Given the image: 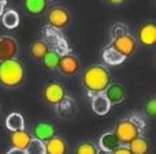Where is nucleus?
<instances>
[{
	"instance_id": "9d476101",
	"label": "nucleus",
	"mask_w": 156,
	"mask_h": 154,
	"mask_svg": "<svg viewBox=\"0 0 156 154\" xmlns=\"http://www.w3.org/2000/svg\"><path fill=\"white\" fill-rule=\"evenodd\" d=\"M58 70L66 77H74L80 73L81 70V62L78 59L77 55H74L73 52L71 54H67L65 57H62L59 63V68Z\"/></svg>"
},
{
	"instance_id": "39448f33",
	"label": "nucleus",
	"mask_w": 156,
	"mask_h": 154,
	"mask_svg": "<svg viewBox=\"0 0 156 154\" xmlns=\"http://www.w3.org/2000/svg\"><path fill=\"white\" fill-rule=\"evenodd\" d=\"M41 32H43V39L48 43L49 48H51L52 51L58 52L60 57H65V55L73 52L69 41L66 40L65 36L60 33V30H56V29H54V28H49L48 25H45V26L41 29Z\"/></svg>"
},
{
	"instance_id": "1a4fd4ad",
	"label": "nucleus",
	"mask_w": 156,
	"mask_h": 154,
	"mask_svg": "<svg viewBox=\"0 0 156 154\" xmlns=\"http://www.w3.org/2000/svg\"><path fill=\"white\" fill-rule=\"evenodd\" d=\"M19 52L18 41L11 36H0V62L16 59Z\"/></svg>"
},
{
	"instance_id": "f03ea898",
	"label": "nucleus",
	"mask_w": 156,
	"mask_h": 154,
	"mask_svg": "<svg viewBox=\"0 0 156 154\" xmlns=\"http://www.w3.org/2000/svg\"><path fill=\"white\" fill-rule=\"evenodd\" d=\"M112 83L111 73L104 65H90L85 69L82 76V84L90 99L94 95L104 94Z\"/></svg>"
},
{
	"instance_id": "6ab92c4d",
	"label": "nucleus",
	"mask_w": 156,
	"mask_h": 154,
	"mask_svg": "<svg viewBox=\"0 0 156 154\" xmlns=\"http://www.w3.org/2000/svg\"><path fill=\"white\" fill-rule=\"evenodd\" d=\"M23 8L30 15H43L48 8L47 0H26L23 3Z\"/></svg>"
},
{
	"instance_id": "7c9ffc66",
	"label": "nucleus",
	"mask_w": 156,
	"mask_h": 154,
	"mask_svg": "<svg viewBox=\"0 0 156 154\" xmlns=\"http://www.w3.org/2000/svg\"><path fill=\"white\" fill-rule=\"evenodd\" d=\"M108 4H111V6H121V4H123V0H108Z\"/></svg>"
},
{
	"instance_id": "6e6552de",
	"label": "nucleus",
	"mask_w": 156,
	"mask_h": 154,
	"mask_svg": "<svg viewBox=\"0 0 156 154\" xmlns=\"http://www.w3.org/2000/svg\"><path fill=\"white\" fill-rule=\"evenodd\" d=\"M137 40L144 47L156 46V22L144 21L137 28Z\"/></svg>"
},
{
	"instance_id": "7ed1b4c3",
	"label": "nucleus",
	"mask_w": 156,
	"mask_h": 154,
	"mask_svg": "<svg viewBox=\"0 0 156 154\" xmlns=\"http://www.w3.org/2000/svg\"><path fill=\"white\" fill-rule=\"evenodd\" d=\"M147 128V121L144 116L138 113H132L129 117L119 120L114 128V133L118 136L121 145L129 146L134 139L143 136Z\"/></svg>"
},
{
	"instance_id": "9b49d317",
	"label": "nucleus",
	"mask_w": 156,
	"mask_h": 154,
	"mask_svg": "<svg viewBox=\"0 0 156 154\" xmlns=\"http://www.w3.org/2000/svg\"><path fill=\"white\" fill-rule=\"evenodd\" d=\"M32 135L34 139H38V141L47 143L48 141L54 139L56 135V128L51 124V122H37V124L33 127L32 130Z\"/></svg>"
},
{
	"instance_id": "5701e85b",
	"label": "nucleus",
	"mask_w": 156,
	"mask_h": 154,
	"mask_svg": "<svg viewBox=\"0 0 156 154\" xmlns=\"http://www.w3.org/2000/svg\"><path fill=\"white\" fill-rule=\"evenodd\" d=\"M99 146L94 145L90 141H82L77 145L74 154H97L99 153Z\"/></svg>"
},
{
	"instance_id": "4468645a",
	"label": "nucleus",
	"mask_w": 156,
	"mask_h": 154,
	"mask_svg": "<svg viewBox=\"0 0 156 154\" xmlns=\"http://www.w3.org/2000/svg\"><path fill=\"white\" fill-rule=\"evenodd\" d=\"M90 106H92V110L97 116H105L111 110V103L108 100V98L105 96V94L94 95L90 99Z\"/></svg>"
},
{
	"instance_id": "20e7f679",
	"label": "nucleus",
	"mask_w": 156,
	"mask_h": 154,
	"mask_svg": "<svg viewBox=\"0 0 156 154\" xmlns=\"http://www.w3.org/2000/svg\"><path fill=\"white\" fill-rule=\"evenodd\" d=\"M25 81V68L19 59L0 62V85L7 89H15Z\"/></svg>"
},
{
	"instance_id": "b1692460",
	"label": "nucleus",
	"mask_w": 156,
	"mask_h": 154,
	"mask_svg": "<svg viewBox=\"0 0 156 154\" xmlns=\"http://www.w3.org/2000/svg\"><path fill=\"white\" fill-rule=\"evenodd\" d=\"M60 59H62V57H60L58 52H55V51H52L51 50V51L47 54V57L44 58L43 63H44V66H45L47 69H49V70H56V69L59 68Z\"/></svg>"
},
{
	"instance_id": "412c9836",
	"label": "nucleus",
	"mask_w": 156,
	"mask_h": 154,
	"mask_svg": "<svg viewBox=\"0 0 156 154\" xmlns=\"http://www.w3.org/2000/svg\"><path fill=\"white\" fill-rule=\"evenodd\" d=\"M2 21H3L4 28H7V29H15V28H18L21 18H19V14L15 10H7L4 13V15L2 17Z\"/></svg>"
},
{
	"instance_id": "bb28decb",
	"label": "nucleus",
	"mask_w": 156,
	"mask_h": 154,
	"mask_svg": "<svg viewBox=\"0 0 156 154\" xmlns=\"http://www.w3.org/2000/svg\"><path fill=\"white\" fill-rule=\"evenodd\" d=\"M144 111H145L147 116L156 117V96L151 98L149 100H147L145 106H144Z\"/></svg>"
},
{
	"instance_id": "f257e3e1",
	"label": "nucleus",
	"mask_w": 156,
	"mask_h": 154,
	"mask_svg": "<svg viewBox=\"0 0 156 154\" xmlns=\"http://www.w3.org/2000/svg\"><path fill=\"white\" fill-rule=\"evenodd\" d=\"M43 99L47 105L52 106L58 111L60 117L69 118L77 110V105L73 98H70L66 92V88L60 83L52 81L48 83L43 89Z\"/></svg>"
},
{
	"instance_id": "393cba45",
	"label": "nucleus",
	"mask_w": 156,
	"mask_h": 154,
	"mask_svg": "<svg viewBox=\"0 0 156 154\" xmlns=\"http://www.w3.org/2000/svg\"><path fill=\"white\" fill-rule=\"evenodd\" d=\"M26 154H47V149H45V143L38 139H34L30 142L29 147L26 149Z\"/></svg>"
},
{
	"instance_id": "4be33fe9",
	"label": "nucleus",
	"mask_w": 156,
	"mask_h": 154,
	"mask_svg": "<svg viewBox=\"0 0 156 154\" xmlns=\"http://www.w3.org/2000/svg\"><path fill=\"white\" fill-rule=\"evenodd\" d=\"M129 149L133 154H149V143L144 136H140L129 145Z\"/></svg>"
},
{
	"instance_id": "ddd939ff",
	"label": "nucleus",
	"mask_w": 156,
	"mask_h": 154,
	"mask_svg": "<svg viewBox=\"0 0 156 154\" xmlns=\"http://www.w3.org/2000/svg\"><path fill=\"white\" fill-rule=\"evenodd\" d=\"M32 141H33L32 132H27L26 130L10 133V145L12 149H19V150H25L26 152V149L29 147Z\"/></svg>"
},
{
	"instance_id": "f3484780",
	"label": "nucleus",
	"mask_w": 156,
	"mask_h": 154,
	"mask_svg": "<svg viewBox=\"0 0 156 154\" xmlns=\"http://www.w3.org/2000/svg\"><path fill=\"white\" fill-rule=\"evenodd\" d=\"M49 51H51V48H49L48 43L44 39L33 41L32 46H30V54H32V57L37 61H41V62L44 61V58L47 57V54Z\"/></svg>"
},
{
	"instance_id": "cd10ccee",
	"label": "nucleus",
	"mask_w": 156,
	"mask_h": 154,
	"mask_svg": "<svg viewBox=\"0 0 156 154\" xmlns=\"http://www.w3.org/2000/svg\"><path fill=\"white\" fill-rule=\"evenodd\" d=\"M111 154H133L132 150L129 149V146H125V145H121L115 152H112Z\"/></svg>"
},
{
	"instance_id": "a211bd4d",
	"label": "nucleus",
	"mask_w": 156,
	"mask_h": 154,
	"mask_svg": "<svg viewBox=\"0 0 156 154\" xmlns=\"http://www.w3.org/2000/svg\"><path fill=\"white\" fill-rule=\"evenodd\" d=\"M5 127L10 132H18V131L25 130V118L21 113L12 111L5 118Z\"/></svg>"
},
{
	"instance_id": "0eeeda50",
	"label": "nucleus",
	"mask_w": 156,
	"mask_h": 154,
	"mask_svg": "<svg viewBox=\"0 0 156 154\" xmlns=\"http://www.w3.org/2000/svg\"><path fill=\"white\" fill-rule=\"evenodd\" d=\"M137 39L134 37L133 35L127 33L125 36H121V37H116V39H111V43L108 47L114 48L115 51H118L122 57L127 58L133 57L137 51Z\"/></svg>"
},
{
	"instance_id": "2f4dec72",
	"label": "nucleus",
	"mask_w": 156,
	"mask_h": 154,
	"mask_svg": "<svg viewBox=\"0 0 156 154\" xmlns=\"http://www.w3.org/2000/svg\"><path fill=\"white\" fill-rule=\"evenodd\" d=\"M97 154H111V153H108V152H104V150H99V153Z\"/></svg>"
},
{
	"instance_id": "a878e982",
	"label": "nucleus",
	"mask_w": 156,
	"mask_h": 154,
	"mask_svg": "<svg viewBox=\"0 0 156 154\" xmlns=\"http://www.w3.org/2000/svg\"><path fill=\"white\" fill-rule=\"evenodd\" d=\"M129 33V29L125 24H114L110 29V35H111V39H116V37H121V36H125Z\"/></svg>"
},
{
	"instance_id": "473e14b6",
	"label": "nucleus",
	"mask_w": 156,
	"mask_h": 154,
	"mask_svg": "<svg viewBox=\"0 0 156 154\" xmlns=\"http://www.w3.org/2000/svg\"><path fill=\"white\" fill-rule=\"evenodd\" d=\"M155 63H156V55H155Z\"/></svg>"
},
{
	"instance_id": "423d86ee",
	"label": "nucleus",
	"mask_w": 156,
	"mask_h": 154,
	"mask_svg": "<svg viewBox=\"0 0 156 154\" xmlns=\"http://www.w3.org/2000/svg\"><path fill=\"white\" fill-rule=\"evenodd\" d=\"M70 13L66 7L62 6H54L47 13V25L56 30H63L70 24Z\"/></svg>"
},
{
	"instance_id": "aec40b11",
	"label": "nucleus",
	"mask_w": 156,
	"mask_h": 154,
	"mask_svg": "<svg viewBox=\"0 0 156 154\" xmlns=\"http://www.w3.org/2000/svg\"><path fill=\"white\" fill-rule=\"evenodd\" d=\"M101 58H103V62L108 66H118V65H121V63H123L125 59H126V58L122 57L118 51H115V50L111 48V47L104 48V51H103V54H101Z\"/></svg>"
},
{
	"instance_id": "f8f14e48",
	"label": "nucleus",
	"mask_w": 156,
	"mask_h": 154,
	"mask_svg": "<svg viewBox=\"0 0 156 154\" xmlns=\"http://www.w3.org/2000/svg\"><path fill=\"white\" fill-rule=\"evenodd\" d=\"M104 94L108 98V100H110L111 106L121 105L126 99V88L121 83H111V85L108 87Z\"/></svg>"
},
{
	"instance_id": "dca6fc26",
	"label": "nucleus",
	"mask_w": 156,
	"mask_h": 154,
	"mask_svg": "<svg viewBox=\"0 0 156 154\" xmlns=\"http://www.w3.org/2000/svg\"><path fill=\"white\" fill-rule=\"evenodd\" d=\"M47 154H69V145L62 136H55L45 143Z\"/></svg>"
},
{
	"instance_id": "c756f323",
	"label": "nucleus",
	"mask_w": 156,
	"mask_h": 154,
	"mask_svg": "<svg viewBox=\"0 0 156 154\" xmlns=\"http://www.w3.org/2000/svg\"><path fill=\"white\" fill-rule=\"evenodd\" d=\"M7 154H26V152L25 150H19V149H12L11 147L10 150L7 152Z\"/></svg>"
},
{
	"instance_id": "2eb2a0df",
	"label": "nucleus",
	"mask_w": 156,
	"mask_h": 154,
	"mask_svg": "<svg viewBox=\"0 0 156 154\" xmlns=\"http://www.w3.org/2000/svg\"><path fill=\"white\" fill-rule=\"evenodd\" d=\"M99 149L100 150H104V152H108V153H112L121 146V142H119L118 136L112 132H105L100 136L99 139Z\"/></svg>"
},
{
	"instance_id": "c85d7f7f",
	"label": "nucleus",
	"mask_w": 156,
	"mask_h": 154,
	"mask_svg": "<svg viewBox=\"0 0 156 154\" xmlns=\"http://www.w3.org/2000/svg\"><path fill=\"white\" fill-rule=\"evenodd\" d=\"M5 6H7V2H5V0H0V17L4 15V13H5Z\"/></svg>"
}]
</instances>
